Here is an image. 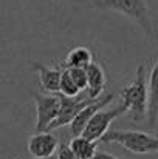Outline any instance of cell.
<instances>
[{
  "instance_id": "cell-1",
  "label": "cell",
  "mask_w": 158,
  "mask_h": 159,
  "mask_svg": "<svg viewBox=\"0 0 158 159\" xmlns=\"http://www.w3.org/2000/svg\"><path fill=\"white\" fill-rule=\"evenodd\" d=\"M119 94H121L122 105L126 107L133 122H141L147 117L149 91H147V79H146L144 65H140L136 68L133 80L127 84L126 87H122Z\"/></svg>"
},
{
  "instance_id": "cell-2",
  "label": "cell",
  "mask_w": 158,
  "mask_h": 159,
  "mask_svg": "<svg viewBox=\"0 0 158 159\" xmlns=\"http://www.w3.org/2000/svg\"><path fill=\"white\" fill-rule=\"evenodd\" d=\"M104 144H119L126 150L135 155H152L158 153V136L147 134L135 130H112L101 138Z\"/></svg>"
},
{
  "instance_id": "cell-3",
  "label": "cell",
  "mask_w": 158,
  "mask_h": 159,
  "mask_svg": "<svg viewBox=\"0 0 158 159\" xmlns=\"http://www.w3.org/2000/svg\"><path fill=\"white\" fill-rule=\"evenodd\" d=\"M93 6L113 9L124 14L126 17L136 22L147 36H152V22L146 0H93Z\"/></svg>"
},
{
  "instance_id": "cell-4",
  "label": "cell",
  "mask_w": 158,
  "mask_h": 159,
  "mask_svg": "<svg viewBox=\"0 0 158 159\" xmlns=\"http://www.w3.org/2000/svg\"><path fill=\"white\" fill-rule=\"evenodd\" d=\"M124 113H127V110H126V107L122 105V104L113 107L112 110H99V111L89 120V124H87V127H85L82 136L87 138V139H90V141H95V142L101 141V138L108 131L110 124H112L116 117L122 116Z\"/></svg>"
},
{
  "instance_id": "cell-5",
  "label": "cell",
  "mask_w": 158,
  "mask_h": 159,
  "mask_svg": "<svg viewBox=\"0 0 158 159\" xmlns=\"http://www.w3.org/2000/svg\"><path fill=\"white\" fill-rule=\"evenodd\" d=\"M33 99L36 104V131H47L59 114L60 98L54 94H33Z\"/></svg>"
},
{
  "instance_id": "cell-6",
  "label": "cell",
  "mask_w": 158,
  "mask_h": 159,
  "mask_svg": "<svg viewBox=\"0 0 158 159\" xmlns=\"http://www.w3.org/2000/svg\"><path fill=\"white\" fill-rule=\"evenodd\" d=\"M96 101V99H95ZM93 99H82V101H76L74 98H60V108H59V114L56 117V120L53 122L51 125L48 127L47 131H53V130H57L60 127H65V125H70L74 117L89 105L92 104Z\"/></svg>"
},
{
  "instance_id": "cell-7",
  "label": "cell",
  "mask_w": 158,
  "mask_h": 159,
  "mask_svg": "<svg viewBox=\"0 0 158 159\" xmlns=\"http://www.w3.org/2000/svg\"><path fill=\"white\" fill-rule=\"evenodd\" d=\"M113 99H115V94L108 93V94L101 96L99 99L93 101L92 104H89V105L85 107V108L74 117V120L70 124V133H71V136H73V138L82 136V133H84V130H85L89 120H90L99 110H104V107L108 105Z\"/></svg>"
},
{
  "instance_id": "cell-8",
  "label": "cell",
  "mask_w": 158,
  "mask_h": 159,
  "mask_svg": "<svg viewBox=\"0 0 158 159\" xmlns=\"http://www.w3.org/2000/svg\"><path fill=\"white\" fill-rule=\"evenodd\" d=\"M59 147L57 138L51 134L50 131H42V133H36L28 139L26 148L28 153L33 158H41V159H50L56 153Z\"/></svg>"
},
{
  "instance_id": "cell-9",
  "label": "cell",
  "mask_w": 158,
  "mask_h": 159,
  "mask_svg": "<svg viewBox=\"0 0 158 159\" xmlns=\"http://www.w3.org/2000/svg\"><path fill=\"white\" fill-rule=\"evenodd\" d=\"M87 96L89 99H99L101 94L104 93L105 84H107V77H105L104 68L96 63V62H92L87 68Z\"/></svg>"
},
{
  "instance_id": "cell-10",
  "label": "cell",
  "mask_w": 158,
  "mask_h": 159,
  "mask_svg": "<svg viewBox=\"0 0 158 159\" xmlns=\"http://www.w3.org/2000/svg\"><path fill=\"white\" fill-rule=\"evenodd\" d=\"M33 68H34V71L39 76V84H41L44 91H47L50 94L59 93L60 76H62V70L60 68L45 66L42 63H33Z\"/></svg>"
},
{
  "instance_id": "cell-11",
  "label": "cell",
  "mask_w": 158,
  "mask_h": 159,
  "mask_svg": "<svg viewBox=\"0 0 158 159\" xmlns=\"http://www.w3.org/2000/svg\"><path fill=\"white\" fill-rule=\"evenodd\" d=\"M147 91H149V101H147L149 127H155V124L158 120V62L151 70Z\"/></svg>"
},
{
  "instance_id": "cell-12",
  "label": "cell",
  "mask_w": 158,
  "mask_h": 159,
  "mask_svg": "<svg viewBox=\"0 0 158 159\" xmlns=\"http://www.w3.org/2000/svg\"><path fill=\"white\" fill-rule=\"evenodd\" d=\"M93 62L92 51L85 47H76L70 50L65 57V68H87Z\"/></svg>"
},
{
  "instance_id": "cell-13",
  "label": "cell",
  "mask_w": 158,
  "mask_h": 159,
  "mask_svg": "<svg viewBox=\"0 0 158 159\" xmlns=\"http://www.w3.org/2000/svg\"><path fill=\"white\" fill-rule=\"evenodd\" d=\"M68 147L79 159H93L96 155V142L90 141L84 136H76L70 141Z\"/></svg>"
},
{
  "instance_id": "cell-14",
  "label": "cell",
  "mask_w": 158,
  "mask_h": 159,
  "mask_svg": "<svg viewBox=\"0 0 158 159\" xmlns=\"http://www.w3.org/2000/svg\"><path fill=\"white\" fill-rule=\"evenodd\" d=\"M59 93H62L64 98H76L81 91L79 88L74 85V82L71 80L68 71L64 68L62 70V76H60V85H59Z\"/></svg>"
},
{
  "instance_id": "cell-15",
  "label": "cell",
  "mask_w": 158,
  "mask_h": 159,
  "mask_svg": "<svg viewBox=\"0 0 158 159\" xmlns=\"http://www.w3.org/2000/svg\"><path fill=\"white\" fill-rule=\"evenodd\" d=\"M65 70L68 71L71 80L79 88V91L87 88V71L84 68H65Z\"/></svg>"
},
{
  "instance_id": "cell-16",
  "label": "cell",
  "mask_w": 158,
  "mask_h": 159,
  "mask_svg": "<svg viewBox=\"0 0 158 159\" xmlns=\"http://www.w3.org/2000/svg\"><path fill=\"white\" fill-rule=\"evenodd\" d=\"M56 158L57 159H79L74 153L73 150L68 147V144H60L56 150Z\"/></svg>"
},
{
  "instance_id": "cell-17",
  "label": "cell",
  "mask_w": 158,
  "mask_h": 159,
  "mask_svg": "<svg viewBox=\"0 0 158 159\" xmlns=\"http://www.w3.org/2000/svg\"><path fill=\"white\" fill-rule=\"evenodd\" d=\"M93 159H118V158L110 155V153H105V152H96V155L93 156Z\"/></svg>"
},
{
  "instance_id": "cell-18",
  "label": "cell",
  "mask_w": 158,
  "mask_h": 159,
  "mask_svg": "<svg viewBox=\"0 0 158 159\" xmlns=\"http://www.w3.org/2000/svg\"><path fill=\"white\" fill-rule=\"evenodd\" d=\"M33 159H41V158H33Z\"/></svg>"
},
{
  "instance_id": "cell-19",
  "label": "cell",
  "mask_w": 158,
  "mask_h": 159,
  "mask_svg": "<svg viewBox=\"0 0 158 159\" xmlns=\"http://www.w3.org/2000/svg\"><path fill=\"white\" fill-rule=\"evenodd\" d=\"M157 136H158V133H157Z\"/></svg>"
}]
</instances>
